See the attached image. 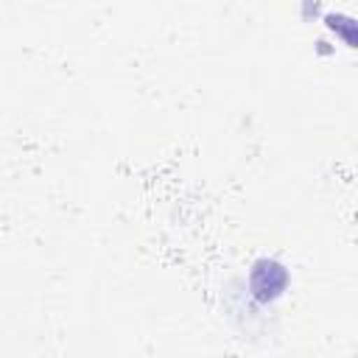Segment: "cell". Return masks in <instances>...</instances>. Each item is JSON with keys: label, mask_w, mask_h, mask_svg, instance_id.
I'll list each match as a JSON object with an SVG mask.
<instances>
[{"label": "cell", "mask_w": 358, "mask_h": 358, "mask_svg": "<svg viewBox=\"0 0 358 358\" xmlns=\"http://www.w3.org/2000/svg\"><path fill=\"white\" fill-rule=\"evenodd\" d=\"M324 25L344 39V45L355 48L358 50V20L355 17H347V14H324Z\"/></svg>", "instance_id": "cell-2"}, {"label": "cell", "mask_w": 358, "mask_h": 358, "mask_svg": "<svg viewBox=\"0 0 358 358\" xmlns=\"http://www.w3.org/2000/svg\"><path fill=\"white\" fill-rule=\"evenodd\" d=\"M288 288V268L274 260V257H260L252 263V271H249V291L257 302L268 305L274 299H280Z\"/></svg>", "instance_id": "cell-1"}]
</instances>
